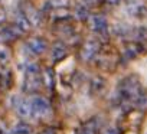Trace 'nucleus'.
I'll return each instance as SVG.
<instances>
[{"label": "nucleus", "mask_w": 147, "mask_h": 134, "mask_svg": "<svg viewBox=\"0 0 147 134\" xmlns=\"http://www.w3.org/2000/svg\"><path fill=\"white\" fill-rule=\"evenodd\" d=\"M66 55H68V48H66V45H63L62 42H58V43L53 45L52 52H51V58H52L53 62L62 61L63 58H66Z\"/></svg>", "instance_id": "9d476101"}, {"label": "nucleus", "mask_w": 147, "mask_h": 134, "mask_svg": "<svg viewBox=\"0 0 147 134\" xmlns=\"http://www.w3.org/2000/svg\"><path fill=\"white\" fill-rule=\"evenodd\" d=\"M84 2H85V5H88V6H94L98 0H84Z\"/></svg>", "instance_id": "4be33fe9"}, {"label": "nucleus", "mask_w": 147, "mask_h": 134, "mask_svg": "<svg viewBox=\"0 0 147 134\" xmlns=\"http://www.w3.org/2000/svg\"><path fill=\"white\" fill-rule=\"evenodd\" d=\"M42 82H43V79L40 78L39 68L36 65H29L26 68V77H25V82H23V90L26 92H36V91H39Z\"/></svg>", "instance_id": "f03ea898"}, {"label": "nucleus", "mask_w": 147, "mask_h": 134, "mask_svg": "<svg viewBox=\"0 0 147 134\" xmlns=\"http://www.w3.org/2000/svg\"><path fill=\"white\" fill-rule=\"evenodd\" d=\"M98 52H100V42L94 39L87 40L80 49V59L82 62H90L98 55Z\"/></svg>", "instance_id": "7ed1b4c3"}, {"label": "nucleus", "mask_w": 147, "mask_h": 134, "mask_svg": "<svg viewBox=\"0 0 147 134\" xmlns=\"http://www.w3.org/2000/svg\"><path fill=\"white\" fill-rule=\"evenodd\" d=\"M77 18H80L81 20H85V19H88V9H87V6H80L78 9H77Z\"/></svg>", "instance_id": "a211bd4d"}, {"label": "nucleus", "mask_w": 147, "mask_h": 134, "mask_svg": "<svg viewBox=\"0 0 147 134\" xmlns=\"http://www.w3.org/2000/svg\"><path fill=\"white\" fill-rule=\"evenodd\" d=\"M12 85V74L2 72L0 74V90H9Z\"/></svg>", "instance_id": "2eb2a0df"}, {"label": "nucleus", "mask_w": 147, "mask_h": 134, "mask_svg": "<svg viewBox=\"0 0 147 134\" xmlns=\"http://www.w3.org/2000/svg\"><path fill=\"white\" fill-rule=\"evenodd\" d=\"M22 33L23 32H28L29 30V28H30V22L28 20V18L22 13V15H19L18 18H16V25H15Z\"/></svg>", "instance_id": "ddd939ff"}, {"label": "nucleus", "mask_w": 147, "mask_h": 134, "mask_svg": "<svg viewBox=\"0 0 147 134\" xmlns=\"http://www.w3.org/2000/svg\"><path fill=\"white\" fill-rule=\"evenodd\" d=\"M105 79L102 77H94L91 79V84H90V91L92 95H100L104 90H105Z\"/></svg>", "instance_id": "9b49d317"}, {"label": "nucleus", "mask_w": 147, "mask_h": 134, "mask_svg": "<svg viewBox=\"0 0 147 134\" xmlns=\"http://www.w3.org/2000/svg\"><path fill=\"white\" fill-rule=\"evenodd\" d=\"M42 79H43V84L48 87V90L52 91L53 87H55V72H53V69L52 68H46L45 72H43Z\"/></svg>", "instance_id": "f8f14e48"}, {"label": "nucleus", "mask_w": 147, "mask_h": 134, "mask_svg": "<svg viewBox=\"0 0 147 134\" xmlns=\"http://www.w3.org/2000/svg\"><path fill=\"white\" fill-rule=\"evenodd\" d=\"M32 110L35 117H46L51 112V105L45 98L36 97L32 100Z\"/></svg>", "instance_id": "20e7f679"}, {"label": "nucleus", "mask_w": 147, "mask_h": 134, "mask_svg": "<svg viewBox=\"0 0 147 134\" xmlns=\"http://www.w3.org/2000/svg\"><path fill=\"white\" fill-rule=\"evenodd\" d=\"M104 3L107 6H111V7H115L120 5V0H104Z\"/></svg>", "instance_id": "6ab92c4d"}, {"label": "nucleus", "mask_w": 147, "mask_h": 134, "mask_svg": "<svg viewBox=\"0 0 147 134\" xmlns=\"http://www.w3.org/2000/svg\"><path fill=\"white\" fill-rule=\"evenodd\" d=\"M28 48L35 53V55H40L43 53L46 49H48V43L45 39L42 38H32L29 42H28Z\"/></svg>", "instance_id": "1a4fd4ad"}, {"label": "nucleus", "mask_w": 147, "mask_h": 134, "mask_svg": "<svg viewBox=\"0 0 147 134\" xmlns=\"http://www.w3.org/2000/svg\"><path fill=\"white\" fill-rule=\"evenodd\" d=\"M90 26L91 29L98 35H105L108 30V22L102 15H94L90 18Z\"/></svg>", "instance_id": "39448f33"}, {"label": "nucleus", "mask_w": 147, "mask_h": 134, "mask_svg": "<svg viewBox=\"0 0 147 134\" xmlns=\"http://www.w3.org/2000/svg\"><path fill=\"white\" fill-rule=\"evenodd\" d=\"M102 134H118V130H115V128H113V127H108V128H105V130L102 131Z\"/></svg>", "instance_id": "412c9836"}, {"label": "nucleus", "mask_w": 147, "mask_h": 134, "mask_svg": "<svg viewBox=\"0 0 147 134\" xmlns=\"http://www.w3.org/2000/svg\"><path fill=\"white\" fill-rule=\"evenodd\" d=\"M127 10L131 16L136 18H141L143 15H146V6L140 2V0H127Z\"/></svg>", "instance_id": "6e6552de"}, {"label": "nucleus", "mask_w": 147, "mask_h": 134, "mask_svg": "<svg viewBox=\"0 0 147 134\" xmlns=\"http://www.w3.org/2000/svg\"><path fill=\"white\" fill-rule=\"evenodd\" d=\"M80 134H95V127H94V124H92L91 121L87 123V124H84L82 128H81V131H80Z\"/></svg>", "instance_id": "f3484780"}, {"label": "nucleus", "mask_w": 147, "mask_h": 134, "mask_svg": "<svg viewBox=\"0 0 147 134\" xmlns=\"http://www.w3.org/2000/svg\"><path fill=\"white\" fill-rule=\"evenodd\" d=\"M141 46L137 43V42H127L123 48V56L127 59V61H131V59H136L140 53H141Z\"/></svg>", "instance_id": "423d86ee"}, {"label": "nucleus", "mask_w": 147, "mask_h": 134, "mask_svg": "<svg viewBox=\"0 0 147 134\" xmlns=\"http://www.w3.org/2000/svg\"><path fill=\"white\" fill-rule=\"evenodd\" d=\"M10 59V51L5 46H0V62L5 63Z\"/></svg>", "instance_id": "dca6fc26"}, {"label": "nucleus", "mask_w": 147, "mask_h": 134, "mask_svg": "<svg viewBox=\"0 0 147 134\" xmlns=\"http://www.w3.org/2000/svg\"><path fill=\"white\" fill-rule=\"evenodd\" d=\"M39 134H58V133H56V130H55V128H51V127H49V128L42 130Z\"/></svg>", "instance_id": "aec40b11"}, {"label": "nucleus", "mask_w": 147, "mask_h": 134, "mask_svg": "<svg viewBox=\"0 0 147 134\" xmlns=\"http://www.w3.org/2000/svg\"><path fill=\"white\" fill-rule=\"evenodd\" d=\"M32 133V125L26 123H18L12 128V134H30Z\"/></svg>", "instance_id": "4468645a"}, {"label": "nucleus", "mask_w": 147, "mask_h": 134, "mask_svg": "<svg viewBox=\"0 0 147 134\" xmlns=\"http://www.w3.org/2000/svg\"><path fill=\"white\" fill-rule=\"evenodd\" d=\"M15 108H16L18 114H19V115H22V117H32V115H33L32 101L29 102L28 100H23V98H16Z\"/></svg>", "instance_id": "0eeeda50"}, {"label": "nucleus", "mask_w": 147, "mask_h": 134, "mask_svg": "<svg viewBox=\"0 0 147 134\" xmlns=\"http://www.w3.org/2000/svg\"><path fill=\"white\" fill-rule=\"evenodd\" d=\"M118 92H120L121 98L137 102V100L143 95V90H141L138 77L136 74L125 77L118 85Z\"/></svg>", "instance_id": "f257e3e1"}]
</instances>
